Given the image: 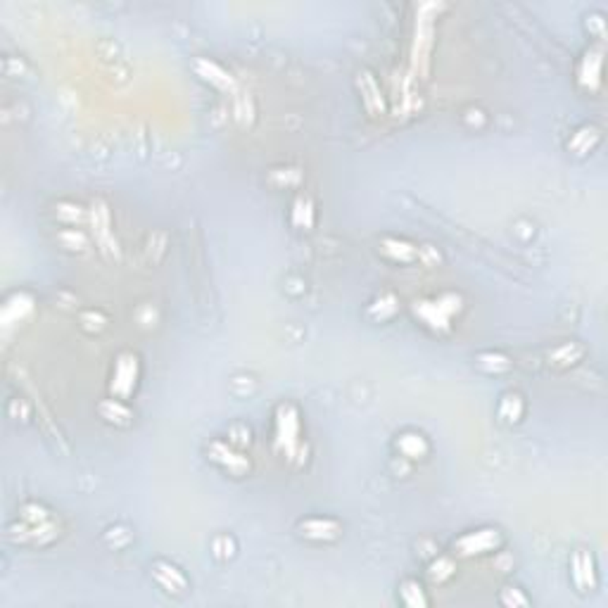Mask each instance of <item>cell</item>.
<instances>
[{"instance_id":"cell-1","label":"cell","mask_w":608,"mask_h":608,"mask_svg":"<svg viewBox=\"0 0 608 608\" xmlns=\"http://www.w3.org/2000/svg\"><path fill=\"white\" fill-rule=\"evenodd\" d=\"M494 542H496V530H480V532L466 535L463 540H459V547H461V554L470 556V554L487 552V549L492 547Z\"/></svg>"},{"instance_id":"cell-2","label":"cell","mask_w":608,"mask_h":608,"mask_svg":"<svg viewBox=\"0 0 608 608\" xmlns=\"http://www.w3.org/2000/svg\"><path fill=\"white\" fill-rule=\"evenodd\" d=\"M302 535L311 540H333L340 535V527L333 520H306L302 523Z\"/></svg>"},{"instance_id":"cell-3","label":"cell","mask_w":608,"mask_h":608,"mask_svg":"<svg viewBox=\"0 0 608 608\" xmlns=\"http://www.w3.org/2000/svg\"><path fill=\"white\" fill-rule=\"evenodd\" d=\"M423 444V437L421 435H404L400 442H397V447L402 449L404 456H411V459H416L418 454H423L426 449H421Z\"/></svg>"}]
</instances>
